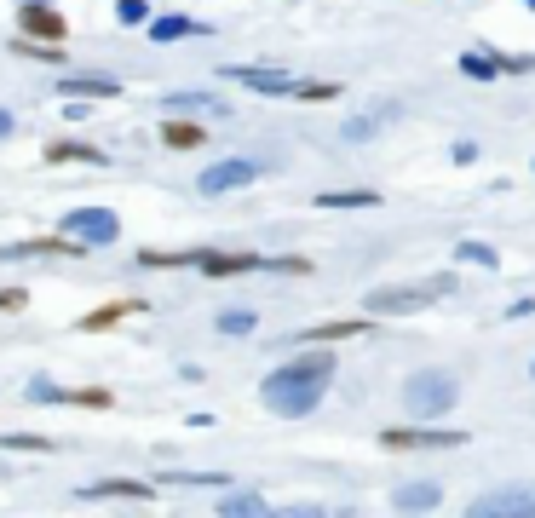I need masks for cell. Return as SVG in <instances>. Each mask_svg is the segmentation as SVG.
<instances>
[{"label": "cell", "mask_w": 535, "mask_h": 518, "mask_svg": "<svg viewBox=\"0 0 535 518\" xmlns=\"http://www.w3.org/2000/svg\"><path fill=\"white\" fill-rule=\"evenodd\" d=\"M334 375H340L334 346H300L288 363H277L271 375L259 380V403H265L271 415H282V421H305V415L328 398V380Z\"/></svg>", "instance_id": "obj_1"}, {"label": "cell", "mask_w": 535, "mask_h": 518, "mask_svg": "<svg viewBox=\"0 0 535 518\" xmlns=\"http://www.w3.org/2000/svg\"><path fill=\"white\" fill-rule=\"evenodd\" d=\"M397 398H403L409 421H443L461 403V380H455V369H415L397 386Z\"/></svg>", "instance_id": "obj_2"}, {"label": "cell", "mask_w": 535, "mask_h": 518, "mask_svg": "<svg viewBox=\"0 0 535 518\" xmlns=\"http://www.w3.org/2000/svg\"><path fill=\"white\" fill-rule=\"evenodd\" d=\"M455 283V271H443V277H432V283H403V288H369L363 294V317H415V311H426L432 300H443Z\"/></svg>", "instance_id": "obj_3"}, {"label": "cell", "mask_w": 535, "mask_h": 518, "mask_svg": "<svg viewBox=\"0 0 535 518\" xmlns=\"http://www.w3.org/2000/svg\"><path fill=\"white\" fill-rule=\"evenodd\" d=\"M466 518H535V478H512L466 501Z\"/></svg>", "instance_id": "obj_4"}, {"label": "cell", "mask_w": 535, "mask_h": 518, "mask_svg": "<svg viewBox=\"0 0 535 518\" xmlns=\"http://www.w3.org/2000/svg\"><path fill=\"white\" fill-rule=\"evenodd\" d=\"M58 236H70L81 248H110V242H121V219L116 208H70L58 219Z\"/></svg>", "instance_id": "obj_5"}, {"label": "cell", "mask_w": 535, "mask_h": 518, "mask_svg": "<svg viewBox=\"0 0 535 518\" xmlns=\"http://www.w3.org/2000/svg\"><path fill=\"white\" fill-rule=\"evenodd\" d=\"M254 179H259V162H254V156H219V162L202 167L196 190H202V196H231V190H248Z\"/></svg>", "instance_id": "obj_6"}, {"label": "cell", "mask_w": 535, "mask_h": 518, "mask_svg": "<svg viewBox=\"0 0 535 518\" xmlns=\"http://www.w3.org/2000/svg\"><path fill=\"white\" fill-rule=\"evenodd\" d=\"M18 35H24V41H41V47H64L70 24H64V12H58L52 0H24V6H18Z\"/></svg>", "instance_id": "obj_7"}, {"label": "cell", "mask_w": 535, "mask_h": 518, "mask_svg": "<svg viewBox=\"0 0 535 518\" xmlns=\"http://www.w3.org/2000/svg\"><path fill=\"white\" fill-rule=\"evenodd\" d=\"M466 444L461 426H386L380 449H455Z\"/></svg>", "instance_id": "obj_8"}, {"label": "cell", "mask_w": 535, "mask_h": 518, "mask_svg": "<svg viewBox=\"0 0 535 518\" xmlns=\"http://www.w3.org/2000/svg\"><path fill=\"white\" fill-rule=\"evenodd\" d=\"M443 507V484L438 478H403L392 490V513L397 518H426Z\"/></svg>", "instance_id": "obj_9"}, {"label": "cell", "mask_w": 535, "mask_h": 518, "mask_svg": "<svg viewBox=\"0 0 535 518\" xmlns=\"http://www.w3.org/2000/svg\"><path fill=\"white\" fill-rule=\"evenodd\" d=\"M225 75L242 81V87H254V93H265V98H288V93H294V75L271 70V64H231Z\"/></svg>", "instance_id": "obj_10"}, {"label": "cell", "mask_w": 535, "mask_h": 518, "mask_svg": "<svg viewBox=\"0 0 535 518\" xmlns=\"http://www.w3.org/2000/svg\"><path fill=\"white\" fill-rule=\"evenodd\" d=\"M202 277H242V271H265V254H225V248H202L196 254Z\"/></svg>", "instance_id": "obj_11"}, {"label": "cell", "mask_w": 535, "mask_h": 518, "mask_svg": "<svg viewBox=\"0 0 535 518\" xmlns=\"http://www.w3.org/2000/svg\"><path fill=\"white\" fill-rule=\"evenodd\" d=\"M150 484L144 478H93V484H81V501H150Z\"/></svg>", "instance_id": "obj_12"}, {"label": "cell", "mask_w": 535, "mask_h": 518, "mask_svg": "<svg viewBox=\"0 0 535 518\" xmlns=\"http://www.w3.org/2000/svg\"><path fill=\"white\" fill-rule=\"evenodd\" d=\"M351 334H374V317H346V323H317L300 334V346H340Z\"/></svg>", "instance_id": "obj_13"}, {"label": "cell", "mask_w": 535, "mask_h": 518, "mask_svg": "<svg viewBox=\"0 0 535 518\" xmlns=\"http://www.w3.org/2000/svg\"><path fill=\"white\" fill-rule=\"evenodd\" d=\"M213 518H271V501L259 490H225L219 507H213Z\"/></svg>", "instance_id": "obj_14"}, {"label": "cell", "mask_w": 535, "mask_h": 518, "mask_svg": "<svg viewBox=\"0 0 535 518\" xmlns=\"http://www.w3.org/2000/svg\"><path fill=\"white\" fill-rule=\"evenodd\" d=\"M70 162H81V167H110V156H104L98 144H75V139L47 144V167H70Z\"/></svg>", "instance_id": "obj_15"}, {"label": "cell", "mask_w": 535, "mask_h": 518, "mask_svg": "<svg viewBox=\"0 0 535 518\" xmlns=\"http://www.w3.org/2000/svg\"><path fill=\"white\" fill-rule=\"evenodd\" d=\"M162 144H167V150H202L208 133H202V121H196V116H167L162 121Z\"/></svg>", "instance_id": "obj_16"}, {"label": "cell", "mask_w": 535, "mask_h": 518, "mask_svg": "<svg viewBox=\"0 0 535 518\" xmlns=\"http://www.w3.org/2000/svg\"><path fill=\"white\" fill-rule=\"evenodd\" d=\"M150 41L156 47H167V41H185V35H208V24H196V18H185V12H167V18H150Z\"/></svg>", "instance_id": "obj_17"}, {"label": "cell", "mask_w": 535, "mask_h": 518, "mask_svg": "<svg viewBox=\"0 0 535 518\" xmlns=\"http://www.w3.org/2000/svg\"><path fill=\"white\" fill-rule=\"evenodd\" d=\"M58 87H64V98H121L116 75H64Z\"/></svg>", "instance_id": "obj_18"}, {"label": "cell", "mask_w": 535, "mask_h": 518, "mask_svg": "<svg viewBox=\"0 0 535 518\" xmlns=\"http://www.w3.org/2000/svg\"><path fill=\"white\" fill-rule=\"evenodd\" d=\"M133 311H144V300H116V306H98V311H87V317H81V329H87V334L116 329L121 317H133Z\"/></svg>", "instance_id": "obj_19"}, {"label": "cell", "mask_w": 535, "mask_h": 518, "mask_svg": "<svg viewBox=\"0 0 535 518\" xmlns=\"http://www.w3.org/2000/svg\"><path fill=\"white\" fill-rule=\"evenodd\" d=\"M213 329L231 334V340H248V334L259 329V317H254L248 306H231V311H219V317H213Z\"/></svg>", "instance_id": "obj_20"}, {"label": "cell", "mask_w": 535, "mask_h": 518, "mask_svg": "<svg viewBox=\"0 0 535 518\" xmlns=\"http://www.w3.org/2000/svg\"><path fill=\"white\" fill-rule=\"evenodd\" d=\"M461 75H466V81H495V75H501V64H495V52L466 47L461 52Z\"/></svg>", "instance_id": "obj_21"}, {"label": "cell", "mask_w": 535, "mask_h": 518, "mask_svg": "<svg viewBox=\"0 0 535 518\" xmlns=\"http://www.w3.org/2000/svg\"><path fill=\"white\" fill-rule=\"evenodd\" d=\"M386 121H392V110H374V116H351L346 127H340V133H346V144H369L374 133L386 127Z\"/></svg>", "instance_id": "obj_22"}, {"label": "cell", "mask_w": 535, "mask_h": 518, "mask_svg": "<svg viewBox=\"0 0 535 518\" xmlns=\"http://www.w3.org/2000/svg\"><path fill=\"white\" fill-rule=\"evenodd\" d=\"M167 110L173 116H196V110H213V116H225V104L208 93H167Z\"/></svg>", "instance_id": "obj_23"}, {"label": "cell", "mask_w": 535, "mask_h": 518, "mask_svg": "<svg viewBox=\"0 0 535 518\" xmlns=\"http://www.w3.org/2000/svg\"><path fill=\"white\" fill-rule=\"evenodd\" d=\"M317 208H380V196L374 190H323Z\"/></svg>", "instance_id": "obj_24"}, {"label": "cell", "mask_w": 535, "mask_h": 518, "mask_svg": "<svg viewBox=\"0 0 535 518\" xmlns=\"http://www.w3.org/2000/svg\"><path fill=\"white\" fill-rule=\"evenodd\" d=\"M455 259H461V265H484V271H495V265H501V254H495L489 242H478V236L455 242Z\"/></svg>", "instance_id": "obj_25"}, {"label": "cell", "mask_w": 535, "mask_h": 518, "mask_svg": "<svg viewBox=\"0 0 535 518\" xmlns=\"http://www.w3.org/2000/svg\"><path fill=\"white\" fill-rule=\"evenodd\" d=\"M196 254H202V248H179V254H167V248H144L139 265H150V271H173V265H196Z\"/></svg>", "instance_id": "obj_26"}, {"label": "cell", "mask_w": 535, "mask_h": 518, "mask_svg": "<svg viewBox=\"0 0 535 518\" xmlns=\"http://www.w3.org/2000/svg\"><path fill=\"white\" fill-rule=\"evenodd\" d=\"M300 104H328V98H340V81H294V93Z\"/></svg>", "instance_id": "obj_27"}, {"label": "cell", "mask_w": 535, "mask_h": 518, "mask_svg": "<svg viewBox=\"0 0 535 518\" xmlns=\"http://www.w3.org/2000/svg\"><path fill=\"white\" fill-rule=\"evenodd\" d=\"M150 18H156V12H150V0H116V24L121 29H144Z\"/></svg>", "instance_id": "obj_28"}, {"label": "cell", "mask_w": 535, "mask_h": 518, "mask_svg": "<svg viewBox=\"0 0 535 518\" xmlns=\"http://www.w3.org/2000/svg\"><path fill=\"white\" fill-rule=\"evenodd\" d=\"M12 58H35V64H64V47H41V41H12Z\"/></svg>", "instance_id": "obj_29"}, {"label": "cell", "mask_w": 535, "mask_h": 518, "mask_svg": "<svg viewBox=\"0 0 535 518\" xmlns=\"http://www.w3.org/2000/svg\"><path fill=\"white\" fill-rule=\"evenodd\" d=\"M501 75H535V52H495Z\"/></svg>", "instance_id": "obj_30"}, {"label": "cell", "mask_w": 535, "mask_h": 518, "mask_svg": "<svg viewBox=\"0 0 535 518\" xmlns=\"http://www.w3.org/2000/svg\"><path fill=\"white\" fill-rule=\"evenodd\" d=\"M64 403H81V409H110V392H104V386H81V392H64Z\"/></svg>", "instance_id": "obj_31"}, {"label": "cell", "mask_w": 535, "mask_h": 518, "mask_svg": "<svg viewBox=\"0 0 535 518\" xmlns=\"http://www.w3.org/2000/svg\"><path fill=\"white\" fill-rule=\"evenodd\" d=\"M6 449H24V455H47L52 438H35V432H6Z\"/></svg>", "instance_id": "obj_32"}, {"label": "cell", "mask_w": 535, "mask_h": 518, "mask_svg": "<svg viewBox=\"0 0 535 518\" xmlns=\"http://www.w3.org/2000/svg\"><path fill=\"white\" fill-rule=\"evenodd\" d=\"M271 518H328V507H317V501H288V507H271Z\"/></svg>", "instance_id": "obj_33"}, {"label": "cell", "mask_w": 535, "mask_h": 518, "mask_svg": "<svg viewBox=\"0 0 535 518\" xmlns=\"http://www.w3.org/2000/svg\"><path fill=\"white\" fill-rule=\"evenodd\" d=\"M24 398L29 403H64V386H52V380H29Z\"/></svg>", "instance_id": "obj_34"}, {"label": "cell", "mask_w": 535, "mask_h": 518, "mask_svg": "<svg viewBox=\"0 0 535 518\" xmlns=\"http://www.w3.org/2000/svg\"><path fill=\"white\" fill-rule=\"evenodd\" d=\"M449 156H455V167H472V162H478V144H472V139H455V150H449Z\"/></svg>", "instance_id": "obj_35"}, {"label": "cell", "mask_w": 535, "mask_h": 518, "mask_svg": "<svg viewBox=\"0 0 535 518\" xmlns=\"http://www.w3.org/2000/svg\"><path fill=\"white\" fill-rule=\"evenodd\" d=\"M24 306H29L24 288H0V311H24Z\"/></svg>", "instance_id": "obj_36"}, {"label": "cell", "mask_w": 535, "mask_h": 518, "mask_svg": "<svg viewBox=\"0 0 535 518\" xmlns=\"http://www.w3.org/2000/svg\"><path fill=\"white\" fill-rule=\"evenodd\" d=\"M12 133H18V121H12V110H6V104H0V139H12Z\"/></svg>", "instance_id": "obj_37"}, {"label": "cell", "mask_w": 535, "mask_h": 518, "mask_svg": "<svg viewBox=\"0 0 535 518\" xmlns=\"http://www.w3.org/2000/svg\"><path fill=\"white\" fill-rule=\"evenodd\" d=\"M524 6H530V12H535V0H524Z\"/></svg>", "instance_id": "obj_38"}, {"label": "cell", "mask_w": 535, "mask_h": 518, "mask_svg": "<svg viewBox=\"0 0 535 518\" xmlns=\"http://www.w3.org/2000/svg\"><path fill=\"white\" fill-rule=\"evenodd\" d=\"M530 375H535V363H530Z\"/></svg>", "instance_id": "obj_39"}]
</instances>
